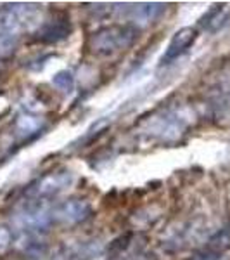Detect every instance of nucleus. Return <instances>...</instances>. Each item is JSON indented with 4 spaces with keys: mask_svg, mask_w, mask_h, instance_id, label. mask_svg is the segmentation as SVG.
Wrapping results in <instances>:
<instances>
[{
    "mask_svg": "<svg viewBox=\"0 0 230 260\" xmlns=\"http://www.w3.org/2000/svg\"><path fill=\"white\" fill-rule=\"evenodd\" d=\"M196 37H198V33H196V30H192V28H183V30L178 31L177 35L171 39L168 50H166V54L163 56V62L165 61L170 62V61L177 59L178 56H182V54L194 44Z\"/></svg>",
    "mask_w": 230,
    "mask_h": 260,
    "instance_id": "1",
    "label": "nucleus"
},
{
    "mask_svg": "<svg viewBox=\"0 0 230 260\" xmlns=\"http://www.w3.org/2000/svg\"><path fill=\"white\" fill-rule=\"evenodd\" d=\"M69 33V28H66L62 23H56V24H50L44 30V35H42V40L45 42H57L62 40L66 35Z\"/></svg>",
    "mask_w": 230,
    "mask_h": 260,
    "instance_id": "2",
    "label": "nucleus"
}]
</instances>
